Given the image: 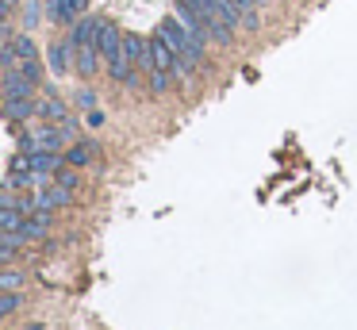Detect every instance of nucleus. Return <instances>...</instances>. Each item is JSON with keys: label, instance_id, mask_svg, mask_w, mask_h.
<instances>
[{"label": "nucleus", "instance_id": "f257e3e1", "mask_svg": "<svg viewBox=\"0 0 357 330\" xmlns=\"http://www.w3.org/2000/svg\"><path fill=\"white\" fill-rule=\"evenodd\" d=\"M177 20L208 43H231L234 27H238V12H234L227 0H177Z\"/></svg>", "mask_w": 357, "mask_h": 330}, {"label": "nucleus", "instance_id": "f03ea898", "mask_svg": "<svg viewBox=\"0 0 357 330\" xmlns=\"http://www.w3.org/2000/svg\"><path fill=\"white\" fill-rule=\"evenodd\" d=\"M158 35H162L165 43H169V50L177 54V69H181V73H192V69L204 61V43L177 20V15H173V20H162Z\"/></svg>", "mask_w": 357, "mask_h": 330}, {"label": "nucleus", "instance_id": "7ed1b4c3", "mask_svg": "<svg viewBox=\"0 0 357 330\" xmlns=\"http://www.w3.org/2000/svg\"><path fill=\"white\" fill-rule=\"evenodd\" d=\"M96 31H100V20H81L70 35V50H73L77 69L85 77L96 73V58H100V50H96Z\"/></svg>", "mask_w": 357, "mask_h": 330}, {"label": "nucleus", "instance_id": "20e7f679", "mask_svg": "<svg viewBox=\"0 0 357 330\" xmlns=\"http://www.w3.org/2000/svg\"><path fill=\"white\" fill-rule=\"evenodd\" d=\"M4 61L16 66L20 73H27L31 81H39V73H43V69H39V50H35V43L27 35L12 38V43H8V58H4Z\"/></svg>", "mask_w": 357, "mask_h": 330}, {"label": "nucleus", "instance_id": "39448f33", "mask_svg": "<svg viewBox=\"0 0 357 330\" xmlns=\"http://www.w3.org/2000/svg\"><path fill=\"white\" fill-rule=\"evenodd\" d=\"M146 50H150V73L173 77V69H177V54L169 50V43H165L162 35H150L146 38Z\"/></svg>", "mask_w": 357, "mask_h": 330}, {"label": "nucleus", "instance_id": "423d86ee", "mask_svg": "<svg viewBox=\"0 0 357 330\" xmlns=\"http://www.w3.org/2000/svg\"><path fill=\"white\" fill-rule=\"evenodd\" d=\"M89 0H47V12L54 23H73L77 15H85Z\"/></svg>", "mask_w": 357, "mask_h": 330}, {"label": "nucleus", "instance_id": "0eeeda50", "mask_svg": "<svg viewBox=\"0 0 357 330\" xmlns=\"http://www.w3.org/2000/svg\"><path fill=\"white\" fill-rule=\"evenodd\" d=\"M66 204H70V188H62L58 181L35 196V207H43V211H54V207H66Z\"/></svg>", "mask_w": 357, "mask_h": 330}, {"label": "nucleus", "instance_id": "6e6552de", "mask_svg": "<svg viewBox=\"0 0 357 330\" xmlns=\"http://www.w3.org/2000/svg\"><path fill=\"white\" fill-rule=\"evenodd\" d=\"M35 92V81L27 73H20V69H12L8 73V81H4V100H12V96H31Z\"/></svg>", "mask_w": 357, "mask_h": 330}, {"label": "nucleus", "instance_id": "1a4fd4ad", "mask_svg": "<svg viewBox=\"0 0 357 330\" xmlns=\"http://www.w3.org/2000/svg\"><path fill=\"white\" fill-rule=\"evenodd\" d=\"M47 227H50V211H43V207H35L31 215H27L24 219V234H27V242H31V238H39V234H47Z\"/></svg>", "mask_w": 357, "mask_h": 330}, {"label": "nucleus", "instance_id": "9d476101", "mask_svg": "<svg viewBox=\"0 0 357 330\" xmlns=\"http://www.w3.org/2000/svg\"><path fill=\"white\" fill-rule=\"evenodd\" d=\"M35 112H39V104H31V96L4 100V115H8V119H27V115H35Z\"/></svg>", "mask_w": 357, "mask_h": 330}, {"label": "nucleus", "instance_id": "9b49d317", "mask_svg": "<svg viewBox=\"0 0 357 330\" xmlns=\"http://www.w3.org/2000/svg\"><path fill=\"white\" fill-rule=\"evenodd\" d=\"M227 4L238 12V23H242V27H250V31L257 27V0H227Z\"/></svg>", "mask_w": 357, "mask_h": 330}, {"label": "nucleus", "instance_id": "f8f14e48", "mask_svg": "<svg viewBox=\"0 0 357 330\" xmlns=\"http://www.w3.org/2000/svg\"><path fill=\"white\" fill-rule=\"evenodd\" d=\"M47 61H50L54 73H66V69H70V43H54L47 50Z\"/></svg>", "mask_w": 357, "mask_h": 330}, {"label": "nucleus", "instance_id": "ddd939ff", "mask_svg": "<svg viewBox=\"0 0 357 330\" xmlns=\"http://www.w3.org/2000/svg\"><path fill=\"white\" fill-rule=\"evenodd\" d=\"M24 219H27V215L20 211V207H4V204H0V230H20V227H24Z\"/></svg>", "mask_w": 357, "mask_h": 330}, {"label": "nucleus", "instance_id": "4468645a", "mask_svg": "<svg viewBox=\"0 0 357 330\" xmlns=\"http://www.w3.org/2000/svg\"><path fill=\"white\" fill-rule=\"evenodd\" d=\"M39 115H47V119H58V123H66V107L58 104V100H43V104H39Z\"/></svg>", "mask_w": 357, "mask_h": 330}, {"label": "nucleus", "instance_id": "2eb2a0df", "mask_svg": "<svg viewBox=\"0 0 357 330\" xmlns=\"http://www.w3.org/2000/svg\"><path fill=\"white\" fill-rule=\"evenodd\" d=\"M66 161H70V165H89V161H93V146H73V150L66 153Z\"/></svg>", "mask_w": 357, "mask_h": 330}, {"label": "nucleus", "instance_id": "dca6fc26", "mask_svg": "<svg viewBox=\"0 0 357 330\" xmlns=\"http://www.w3.org/2000/svg\"><path fill=\"white\" fill-rule=\"evenodd\" d=\"M54 181L62 184V188H70V192L77 188V173H73V169H66V165H58V169H54Z\"/></svg>", "mask_w": 357, "mask_h": 330}, {"label": "nucleus", "instance_id": "f3484780", "mask_svg": "<svg viewBox=\"0 0 357 330\" xmlns=\"http://www.w3.org/2000/svg\"><path fill=\"white\" fill-rule=\"evenodd\" d=\"M20 307V296L16 292H4V296H0V319H4V315H12Z\"/></svg>", "mask_w": 357, "mask_h": 330}, {"label": "nucleus", "instance_id": "a211bd4d", "mask_svg": "<svg viewBox=\"0 0 357 330\" xmlns=\"http://www.w3.org/2000/svg\"><path fill=\"white\" fill-rule=\"evenodd\" d=\"M20 284V273H0V288H16Z\"/></svg>", "mask_w": 357, "mask_h": 330}, {"label": "nucleus", "instance_id": "6ab92c4d", "mask_svg": "<svg viewBox=\"0 0 357 330\" xmlns=\"http://www.w3.org/2000/svg\"><path fill=\"white\" fill-rule=\"evenodd\" d=\"M12 257H16V253H12V250H4V246H0V265H4V261H12Z\"/></svg>", "mask_w": 357, "mask_h": 330}]
</instances>
